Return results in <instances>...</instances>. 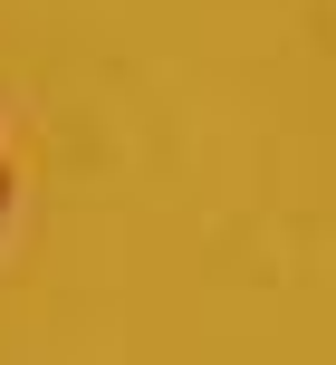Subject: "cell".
I'll return each mask as SVG.
<instances>
[{
  "label": "cell",
  "instance_id": "1",
  "mask_svg": "<svg viewBox=\"0 0 336 365\" xmlns=\"http://www.w3.org/2000/svg\"><path fill=\"white\" fill-rule=\"evenodd\" d=\"M0 202H10V182H0Z\"/></svg>",
  "mask_w": 336,
  "mask_h": 365
}]
</instances>
